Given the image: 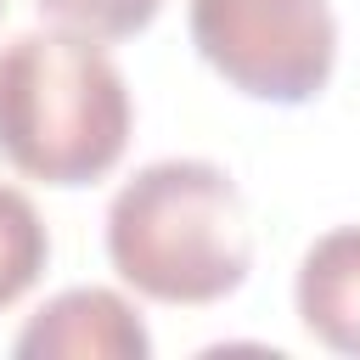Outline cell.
I'll return each mask as SVG.
<instances>
[{
	"mask_svg": "<svg viewBox=\"0 0 360 360\" xmlns=\"http://www.w3.org/2000/svg\"><path fill=\"white\" fill-rule=\"evenodd\" d=\"M112 270L158 304H219L253 270L236 180L208 158H158L107 202Z\"/></svg>",
	"mask_w": 360,
	"mask_h": 360,
	"instance_id": "cell-1",
	"label": "cell"
},
{
	"mask_svg": "<svg viewBox=\"0 0 360 360\" xmlns=\"http://www.w3.org/2000/svg\"><path fill=\"white\" fill-rule=\"evenodd\" d=\"M129 84L101 39L28 28L0 45V158L45 186H90L129 146Z\"/></svg>",
	"mask_w": 360,
	"mask_h": 360,
	"instance_id": "cell-2",
	"label": "cell"
},
{
	"mask_svg": "<svg viewBox=\"0 0 360 360\" xmlns=\"http://www.w3.org/2000/svg\"><path fill=\"white\" fill-rule=\"evenodd\" d=\"M191 45L242 96L298 107L332 79L338 17L326 0H191Z\"/></svg>",
	"mask_w": 360,
	"mask_h": 360,
	"instance_id": "cell-3",
	"label": "cell"
},
{
	"mask_svg": "<svg viewBox=\"0 0 360 360\" xmlns=\"http://www.w3.org/2000/svg\"><path fill=\"white\" fill-rule=\"evenodd\" d=\"M17 354L34 360H146L152 338L135 315L129 298H118L112 287H68L56 292L11 343Z\"/></svg>",
	"mask_w": 360,
	"mask_h": 360,
	"instance_id": "cell-4",
	"label": "cell"
},
{
	"mask_svg": "<svg viewBox=\"0 0 360 360\" xmlns=\"http://www.w3.org/2000/svg\"><path fill=\"white\" fill-rule=\"evenodd\" d=\"M298 321L315 343L338 354H360V225H338L315 236L292 281Z\"/></svg>",
	"mask_w": 360,
	"mask_h": 360,
	"instance_id": "cell-5",
	"label": "cell"
},
{
	"mask_svg": "<svg viewBox=\"0 0 360 360\" xmlns=\"http://www.w3.org/2000/svg\"><path fill=\"white\" fill-rule=\"evenodd\" d=\"M45 264H51V236L39 208L17 186H0V309H11L45 276Z\"/></svg>",
	"mask_w": 360,
	"mask_h": 360,
	"instance_id": "cell-6",
	"label": "cell"
},
{
	"mask_svg": "<svg viewBox=\"0 0 360 360\" xmlns=\"http://www.w3.org/2000/svg\"><path fill=\"white\" fill-rule=\"evenodd\" d=\"M45 17H56L62 28L73 34H90V39H129L141 34L163 0H34Z\"/></svg>",
	"mask_w": 360,
	"mask_h": 360,
	"instance_id": "cell-7",
	"label": "cell"
},
{
	"mask_svg": "<svg viewBox=\"0 0 360 360\" xmlns=\"http://www.w3.org/2000/svg\"><path fill=\"white\" fill-rule=\"evenodd\" d=\"M0 6H6V0H0Z\"/></svg>",
	"mask_w": 360,
	"mask_h": 360,
	"instance_id": "cell-8",
	"label": "cell"
}]
</instances>
